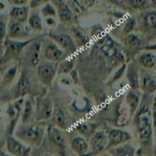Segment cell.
I'll return each mask as SVG.
<instances>
[{
    "mask_svg": "<svg viewBox=\"0 0 156 156\" xmlns=\"http://www.w3.org/2000/svg\"><path fill=\"white\" fill-rule=\"evenodd\" d=\"M57 9L58 15L59 17V19L62 21L67 22V21H69L73 18V13H72L69 7L66 3L58 6Z\"/></svg>",
    "mask_w": 156,
    "mask_h": 156,
    "instance_id": "7402d4cb",
    "label": "cell"
},
{
    "mask_svg": "<svg viewBox=\"0 0 156 156\" xmlns=\"http://www.w3.org/2000/svg\"><path fill=\"white\" fill-rule=\"evenodd\" d=\"M93 152L95 153L102 152L108 145V137L104 132H97L91 140Z\"/></svg>",
    "mask_w": 156,
    "mask_h": 156,
    "instance_id": "30bf717a",
    "label": "cell"
},
{
    "mask_svg": "<svg viewBox=\"0 0 156 156\" xmlns=\"http://www.w3.org/2000/svg\"><path fill=\"white\" fill-rule=\"evenodd\" d=\"M45 57L47 60L53 62L62 60L64 58V52L55 44H51L46 49Z\"/></svg>",
    "mask_w": 156,
    "mask_h": 156,
    "instance_id": "7c38bea8",
    "label": "cell"
},
{
    "mask_svg": "<svg viewBox=\"0 0 156 156\" xmlns=\"http://www.w3.org/2000/svg\"><path fill=\"white\" fill-rule=\"evenodd\" d=\"M30 88V83L29 79L26 76V75H22L18 82V86H17L16 98L24 97L27 93L29 92Z\"/></svg>",
    "mask_w": 156,
    "mask_h": 156,
    "instance_id": "d6986e66",
    "label": "cell"
},
{
    "mask_svg": "<svg viewBox=\"0 0 156 156\" xmlns=\"http://www.w3.org/2000/svg\"><path fill=\"white\" fill-rule=\"evenodd\" d=\"M127 79L131 88L136 90L140 88V81H139L138 68L135 63L132 62L129 65L127 69Z\"/></svg>",
    "mask_w": 156,
    "mask_h": 156,
    "instance_id": "2e32d148",
    "label": "cell"
},
{
    "mask_svg": "<svg viewBox=\"0 0 156 156\" xmlns=\"http://www.w3.org/2000/svg\"><path fill=\"white\" fill-rule=\"evenodd\" d=\"M136 125L140 140L145 145L151 144L153 134V121L152 111L147 100L142 103L136 116Z\"/></svg>",
    "mask_w": 156,
    "mask_h": 156,
    "instance_id": "6da1fadb",
    "label": "cell"
},
{
    "mask_svg": "<svg viewBox=\"0 0 156 156\" xmlns=\"http://www.w3.org/2000/svg\"><path fill=\"white\" fill-rule=\"evenodd\" d=\"M86 1V2H89V3H92V2L94 1V0H85Z\"/></svg>",
    "mask_w": 156,
    "mask_h": 156,
    "instance_id": "7bdbcfd3",
    "label": "cell"
},
{
    "mask_svg": "<svg viewBox=\"0 0 156 156\" xmlns=\"http://www.w3.org/2000/svg\"><path fill=\"white\" fill-rule=\"evenodd\" d=\"M131 140V136L126 131L121 129H112L108 135V146H115L124 144Z\"/></svg>",
    "mask_w": 156,
    "mask_h": 156,
    "instance_id": "ba28073f",
    "label": "cell"
},
{
    "mask_svg": "<svg viewBox=\"0 0 156 156\" xmlns=\"http://www.w3.org/2000/svg\"><path fill=\"white\" fill-rule=\"evenodd\" d=\"M23 104H24V98H23V97H21V98L16 101L13 105H11L9 109L7 110V114L10 118L11 121H12V128L14 127L15 123L19 117L21 110H22Z\"/></svg>",
    "mask_w": 156,
    "mask_h": 156,
    "instance_id": "8fae6325",
    "label": "cell"
},
{
    "mask_svg": "<svg viewBox=\"0 0 156 156\" xmlns=\"http://www.w3.org/2000/svg\"><path fill=\"white\" fill-rule=\"evenodd\" d=\"M29 25L32 29L37 31H41L43 30L42 21L37 14H33L30 15L29 18Z\"/></svg>",
    "mask_w": 156,
    "mask_h": 156,
    "instance_id": "484cf974",
    "label": "cell"
},
{
    "mask_svg": "<svg viewBox=\"0 0 156 156\" xmlns=\"http://www.w3.org/2000/svg\"><path fill=\"white\" fill-rule=\"evenodd\" d=\"M15 5H24L27 3L28 0H11Z\"/></svg>",
    "mask_w": 156,
    "mask_h": 156,
    "instance_id": "f35d334b",
    "label": "cell"
},
{
    "mask_svg": "<svg viewBox=\"0 0 156 156\" xmlns=\"http://www.w3.org/2000/svg\"><path fill=\"white\" fill-rule=\"evenodd\" d=\"M50 0H30V7L31 9L39 7V6L47 4Z\"/></svg>",
    "mask_w": 156,
    "mask_h": 156,
    "instance_id": "836d02e7",
    "label": "cell"
},
{
    "mask_svg": "<svg viewBox=\"0 0 156 156\" xmlns=\"http://www.w3.org/2000/svg\"><path fill=\"white\" fill-rule=\"evenodd\" d=\"M73 68V60H66L61 62L59 66V73L66 74L68 73Z\"/></svg>",
    "mask_w": 156,
    "mask_h": 156,
    "instance_id": "4dcf8cb0",
    "label": "cell"
},
{
    "mask_svg": "<svg viewBox=\"0 0 156 156\" xmlns=\"http://www.w3.org/2000/svg\"><path fill=\"white\" fill-rule=\"evenodd\" d=\"M107 1L110 2L111 3H114L115 5H123L120 0H107Z\"/></svg>",
    "mask_w": 156,
    "mask_h": 156,
    "instance_id": "b9f144b4",
    "label": "cell"
},
{
    "mask_svg": "<svg viewBox=\"0 0 156 156\" xmlns=\"http://www.w3.org/2000/svg\"><path fill=\"white\" fill-rule=\"evenodd\" d=\"M76 37H77V39L79 40V41H80L81 42L85 43V41H87L86 37H85V35L82 33V32L79 31V30H77V31L76 32Z\"/></svg>",
    "mask_w": 156,
    "mask_h": 156,
    "instance_id": "74e56055",
    "label": "cell"
},
{
    "mask_svg": "<svg viewBox=\"0 0 156 156\" xmlns=\"http://www.w3.org/2000/svg\"><path fill=\"white\" fill-rule=\"evenodd\" d=\"M72 148L79 155H85L88 149V145L84 139L77 137L73 140L72 143Z\"/></svg>",
    "mask_w": 156,
    "mask_h": 156,
    "instance_id": "ffe728a7",
    "label": "cell"
},
{
    "mask_svg": "<svg viewBox=\"0 0 156 156\" xmlns=\"http://www.w3.org/2000/svg\"><path fill=\"white\" fill-rule=\"evenodd\" d=\"M65 1H66V0H53V3H54V5L56 6V7L61 5L62 4H64V3H66Z\"/></svg>",
    "mask_w": 156,
    "mask_h": 156,
    "instance_id": "ab89813d",
    "label": "cell"
},
{
    "mask_svg": "<svg viewBox=\"0 0 156 156\" xmlns=\"http://www.w3.org/2000/svg\"><path fill=\"white\" fill-rule=\"evenodd\" d=\"M41 14H42L44 18H51V17L55 16L56 13L54 6L53 5L50 4V3H47L42 8Z\"/></svg>",
    "mask_w": 156,
    "mask_h": 156,
    "instance_id": "f1b7e54d",
    "label": "cell"
},
{
    "mask_svg": "<svg viewBox=\"0 0 156 156\" xmlns=\"http://www.w3.org/2000/svg\"><path fill=\"white\" fill-rule=\"evenodd\" d=\"M6 26L5 22L4 21H0V42L3 41L5 35Z\"/></svg>",
    "mask_w": 156,
    "mask_h": 156,
    "instance_id": "d590c367",
    "label": "cell"
},
{
    "mask_svg": "<svg viewBox=\"0 0 156 156\" xmlns=\"http://www.w3.org/2000/svg\"><path fill=\"white\" fill-rule=\"evenodd\" d=\"M40 47H41V43L36 41H34L30 47H27L24 57H25L26 62L29 66L34 67L39 64Z\"/></svg>",
    "mask_w": 156,
    "mask_h": 156,
    "instance_id": "52a82bcc",
    "label": "cell"
},
{
    "mask_svg": "<svg viewBox=\"0 0 156 156\" xmlns=\"http://www.w3.org/2000/svg\"><path fill=\"white\" fill-rule=\"evenodd\" d=\"M131 5L135 9H146L152 4L150 0H129Z\"/></svg>",
    "mask_w": 156,
    "mask_h": 156,
    "instance_id": "83f0119b",
    "label": "cell"
},
{
    "mask_svg": "<svg viewBox=\"0 0 156 156\" xmlns=\"http://www.w3.org/2000/svg\"><path fill=\"white\" fill-rule=\"evenodd\" d=\"M44 134V127H41L40 125L30 124L24 126V129H21L18 133H17V136L29 144L38 146L42 142Z\"/></svg>",
    "mask_w": 156,
    "mask_h": 156,
    "instance_id": "7a4b0ae2",
    "label": "cell"
},
{
    "mask_svg": "<svg viewBox=\"0 0 156 156\" xmlns=\"http://www.w3.org/2000/svg\"><path fill=\"white\" fill-rule=\"evenodd\" d=\"M140 86L146 94H152L156 91V77L152 74L144 75Z\"/></svg>",
    "mask_w": 156,
    "mask_h": 156,
    "instance_id": "5bb4252c",
    "label": "cell"
},
{
    "mask_svg": "<svg viewBox=\"0 0 156 156\" xmlns=\"http://www.w3.org/2000/svg\"><path fill=\"white\" fill-rule=\"evenodd\" d=\"M56 74V66L53 62H42L38 64L37 76L44 85H50Z\"/></svg>",
    "mask_w": 156,
    "mask_h": 156,
    "instance_id": "3957f363",
    "label": "cell"
},
{
    "mask_svg": "<svg viewBox=\"0 0 156 156\" xmlns=\"http://www.w3.org/2000/svg\"><path fill=\"white\" fill-rule=\"evenodd\" d=\"M30 28H27V27L24 26L22 22L20 21H17L13 23L12 25L10 26L9 28V37L11 38H24V37L27 36V31L29 30H30Z\"/></svg>",
    "mask_w": 156,
    "mask_h": 156,
    "instance_id": "4fadbf2b",
    "label": "cell"
},
{
    "mask_svg": "<svg viewBox=\"0 0 156 156\" xmlns=\"http://www.w3.org/2000/svg\"><path fill=\"white\" fill-rule=\"evenodd\" d=\"M142 26L148 33L156 34V10H147L142 17Z\"/></svg>",
    "mask_w": 156,
    "mask_h": 156,
    "instance_id": "9c48e42d",
    "label": "cell"
},
{
    "mask_svg": "<svg viewBox=\"0 0 156 156\" xmlns=\"http://www.w3.org/2000/svg\"><path fill=\"white\" fill-rule=\"evenodd\" d=\"M34 39L30 40L28 41H24V42H18V41H9L8 43V50L11 53H18L25 47L30 41H33Z\"/></svg>",
    "mask_w": 156,
    "mask_h": 156,
    "instance_id": "d4e9b609",
    "label": "cell"
},
{
    "mask_svg": "<svg viewBox=\"0 0 156 156\" xmlns=\"http://www.w3.org/2000/svg\"><path fill=\"white\" fill-rule=\"evenodd\" d=\"M136 26V21L133 18H130V19L128 20L127 23L126 24L124 27V31L126 33H129V32L132 31L133 30V28Z\"/></svg>",
    "mask_w": 156,
    "mask_h": 156,
    "instance_id": "d6a6232c",
    "label": "cell"
},
{
    "mask_svg": "<svg viewBox=\"0 0 156 156\" xmlns=\"http://www.w3.org/2000/svg\"><path fill=\"white\" fill-rule=\"evenodd\" d=\"M53 105L47 98H38L36 102L35 119L37 121L47 120L53 114Z\"/></svg>",
    "mask_w": 156,
    "mask_h": 156,
    "instance_id": "277c9868",
    "label": "cell"
},
{
    "mask_svg": "<svg viewBox=\"0 0 156 156\" xmlns=\"http://www.w3.org/2000/svg\"><path fill=\"white\" fill-rule=\"evenodd\" d=\"M145 49L148 50H153V51H156V44H152V45H148L145 47Z\"/></svg>",
    "mask_w": 156,
    "mask_h": 156,
    "instance_id": "60d3db41",
    "label": "cell"
},
{
    "mask_svg": "<svg viewBox=\"0 0 156 156\" xmlns=\"http://www.w3.org/2000/svg\"><path fill=\"white\" fill-rule=\"evenodd\" d=\"M152 4H156V0H150Z\"/></svg>",
    "mask_w": 156,
    "mask_h": 156,
    "instance_id": "ee69618b",
    "label": "cell"
},
{
    "mask_svg": "<svg viewBox=\"0 0 156 156\" xmlns=\"http://www.w3.org/2000/svg\"><path fill=\"white\" fill-rule=\"evenodd\" d=\"M102 50H103V51L109 56H114L116 53L115 49L113 48L112 47H111V46H108V45L104 46L103 48H102Z\"/></svg>",
    "mask_w": 156,
    "mask_h": 156,
    "instance_id": "e575fe53",
    "label": "cell"
},
{
    "mask_svg": "<svg viewBox=\"0 0 156 156\" xmlns=\"http://www.w3.org/2000/svg\"><path fill=\"white\" fill-rule=\"evenodd\" d=\"M140 63L146 69H152L156 65V56L152 53H144L140 56Z\"/></svg>",
    "mask_w": 156,
    "mask_h": 156,
    "instance_id": "44dd1931",
    "label": "cell"
},
{
    "mask_svg": "<svg viewBox=\"0 0 156 156\" xmlns=\"http://www.w3.org/2000/svg\"><path fill=\"white\" fill-rule=\"evenodd\" d=\"M77 129L79 132L82 134H86L88 133V132L89 131V129H88V125L85 124V123H81V124H79L77 126Z\"/></svg>",
    "mask_w": 156,
    "mask_h": 156,
    "instance_id": "8d00e7d4",
    "label": "cell"
},
{
    "mask_svg": "<svg viewBox=\"0 0 156 156\" xmlns=\"http://www.w3.org/2000/svg\"><path fill=\"white\" fill-rule=\"evenodd\" d=\"M1 142H2V139H1V136H0V145H1Z\"/></svg>",
    "mask_w": 156,
    "mask_h": 156,
    "instance_id": "bcb514c9",
    "label": "cell"
},
{
    "mask_svg": "<svg viewBox=\"0 0 156 156\" xmlns=\"http://www.w3.org/2000/svg\"><path fill=\"white\" fill-rule=\"evenodd\" d=\"M28 9L26 5L14 6L10 12V16L15 21L23 23L28 17Z\"/></svg>",
    "mask_w": 156,
    "mask_h": 156,
    "instance_id": "9a60e30c",
    "label": "cell"
},
{
    "mask_svg": "<svg viewBox=\"0 0 156 156\" xmlns=\"http://www.w3.org/2000/svg\"><path fill=\"white\" fill-rule=\"evenodd\" d=\"M126 100H127V103L129 104V107H130L131 115H133L138 108L139 103H140V94L134 92V91L133 92L130 91L126 97Z\"/></svg>",
    "mask_w": 156,
    "mask_h": 156,
    "instance_id": "cb8c5ba5",
    "label": "cell"
},
{
    "mask_svg": "<svg viewBox=\"0 0 156 156\" xmlns=\"http://www.w3.org/2000/svg\"><path fill=\"white\" fill-rule=\"evenodd\" d=\"M17 70H18V67L17 66H13L12 68L9 69L6 73L5 74L4 76V81L6 83H10L12 82V80L15 78V75H16Z\"/></svg>",
    "mask_w": 156,
    "mask_h": 156,
    "instance_id": "1f68e13d",
    "label": "cell"
},
{
    "mask_svg": "<svg viewBox=\"0 0 156 156\" xmlns=\"http://www.w3.org/2000/svg\"><path fill=\"white\" fill-rule=\"evenodd\" d=\"M50 37L67 53L76 51V46L71 37L66 34H50Z\"/></svg>",
    "mask_w": 156,
    "mask_h": 156,
    "instance_id": "5b68a950",
    "label": "cell"
},
{
    "mask_svg": "<svg viewBox=\"0 0 156 156\" xmlns=\"http://www.w3.org/2000/svg\"><path fill=\"white\" fill-rule=\"evenodd\" d=\"M10 1H11V0H10Z\"/></svg>",
    "mask_w": 156,
    "mask_h": 156,
    "instance_id": "7dc6e473",
    "label": "cell"
},
{
    "mask_svg": "<svg viewBox=\"0 0 156 156\" xmlns=\"http://www.w3.org/2000/svg\"><path fill=\"white\" fill-rule=\"evenodd\" d=\"M34 118H35V111L33 103L30 99H27L24 105V111H23L22 117H21L22 123L25 124L30 123Z\"/></svg>",
    "mask_w": 156,
    "mask_h": 156,
    "instance_id": "ac0fdd59",
    "label": "cell"
},
{
    "mask_svg": "<svg viewBox=\"0 0 156 156\" xmlns=\"http://www.w3.org/2000/svg\"><path fill=\"white\" fill-rule=\"evenodd\" d=\"M125 44L131 47H136L141 44V41L140 38L135 34H129L127 37L125 39Z\"/></svg>",
    "mask_w": 156,
    "mask_h": 156,
    "instance_id": "f546056e",
    "label": "cell"
},
{
    "mask_svg": "<svg viewBox=\"0 0 156 156\" xmlns=\"http://www.w3.org/2000/svg\"><path fill=\"white\" fill-rule=\"evenodd\" d=\"M112 155H124V156H131L134 155L135 149L129 145H124V146H119V147L114 148L111 151Z\"/></svg>",
    "mask_w": 156,
    "mask_h": 156,
    "instance_id": "603a6c76",
    "label": "cell"
},
{
    "mask_svg": "<svg viewBox=\"0 0 156 156\" xmlns=\"http://www.w3.org/2000/svg\"><path fill=\"white\" fill-rule=\"evenodd\" d=\"M6 144L8 151L14 155H27L30 151V147L24 145L12 136H8Z\"/></svg>",
    "mask_w": 156,
    "mask_h": 156,
    "instance_id": "8992f818",
    "label": "cell"
},
{
    "mask_svg": "<svg viewBox=\"0 0 156 156\" xmlns=\"http://www.w3.org/2000/svg\"><path fill=\"white\" fill-rule=\"evenodd\" d=\"M54 121L59 127L64 128L66 126V116L65 113L62 109H56L54 111Z\"/></svg>",
    "mask_w": 156,
    "mask_h": 156,
    "instance_id": "4316f807",
    "label": "cell"
},
{
    "mask_svg": "<svg viewBox=\"0 0 156 156\" xmlns=\"http://www.w3.org/2000/svg\"><path fill=\"white\" fill-rule=\"evenodd\" d=\"M49 139L53 145L59 147L65 146V137L61 131L56 127H51L49 129Z\"/></svg>",
    "mask_w": 156,
    "mask_h": 156,
    "instance_id": "e0dca14e",
    "label": "cell"
},
{
    "mask_svg": "<svg viewBox=\"0 0 156 156\" xmlns=\"http://www.w3.org/2000/svg\"><path fill=\"white\" fill-rule=\"evenodd\" d=\"M155 136H156V129L155 130ZM155 155H156V143H155Z\"/></svg>",
    "mask_w": 156,
    "mask_h": 156,
    "instance_id": "f6af8a7d",
    "label": "cell"
}]
</instances>
